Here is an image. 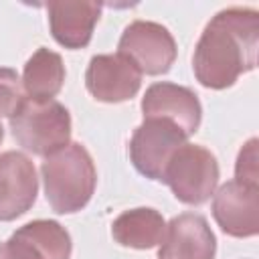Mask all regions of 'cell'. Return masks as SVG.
I'll return each instance as SVG.
<instances>
[{
    "instance_id": "obj_4",
    "label": "cell",
    "mask_w": 259,
    "mask_h": 259,
    "mask_svg": "<svg viewBox=\"0 0 259 259\" xmlns=\"http://www.w3.org/2000/svg\"><path fill=\"white\" fill-rule=\"evenodd\" d=\"M162 182L184 204L206 202L219 184V162L214 154L198 144H182L170 158Z\"/></svg>"
},
{
    "instance_id": "obj_15",
    "label": "cell",
    "mask_w": 259,
    "mask_h": 259,
    "mask_svg": "<svg viewBox=\"0 0 259 259\" xmlns=\"http://www.w3.org/2000/svg\"><path fill=\"white\" fill-rule=\"evenodd\" d=\"M20 231L36 243L45 259H69L71 257V237L67 229L57 221H30L20 227Z\"/></svg>"
},
{
    "instance_id": "obj_1",
    "label": "cell",
    "mask_w": 259,
    "mask_h": 259,
    "mask_svg": "<svg viewBox=\"0 0 259 259\" xmlns=\"http://www.w3.org/2000/svg\"><path fill=\"white\" fill-rule=\"evenodd\" d=\"M259 47V12L253 8H225L204 26L192 57V71L200 85L227 89L255 69Z\"/></svg>"
},
{
    "instance_id": "obj_12",
    "label": "cell",
    "mask_w": 259,
    "mask_h": 259,
    "mask_svg": "<svg viewBox=\"0 0 259 259\" xmlns=\"http://www.w3.org/2000/svg\"><path fill=\"white\" fill-rule=\"evenodd\" d=\"M49 24L53 38L65 49H83L93 36V28L101 16L99 2H49Z\"/></svg>"
},
{
    "instance_id": "obj_11",
    "label": "cell",
    "mask_w": 259,
    "mask_h": 259,
    "mask_svg": "<svg viewBox=\"0 0 259 259\" xmlns=\"http://www.w3.org/2000/svg\"><path fill=\"white\" fill-rule=\"evenodd\" d=\"M217 239L206 219L196 212L174 217L164 231L158 259H214Z\"/></svg>"
},
{
    "instance_id": "obj_17",
    "label": "cell",
    "mask_w": 259,
    "mask_h": 259,
    "mask_svg": "<svg viewBox=\"0 0 259 259\" xmlns=\"http://www.w3.org/2000/svg\"><path fill=\"white\" fill-rule=\"evenodd\" d=\"M235 180L251 186H259V168H257V138H251L237 156Z\"/></svg>"
},
{
    "instance_id": "obj_10",
    "label": "cell",
    "mask_w": 259,
    "mask_h": 259,
    "mask_svg": "<svg viewBox=\"0 0 259 259\" xmlns=\"http://www.w3.org/2000/svg\"><path fill=\"white\" fill-rule=\"evenodd\" d=\"M144 117H162L176 123L186 136H192L202 119L198 95L176 83H152L142 97Z\"/></svg>"
},
{
    "instance_id": "obj_19",
    "label": "cell",
    "mask_w": 259,
    "mask_h": 259,
    "mask_svg": "<svg viewBox=\"0 0 259 259\" xmlns=\"http://www.w3.org/2000/svg\"><path fill=\"white\" fill-rule=\"evenodd\" d=\"M2 138H4V127H2V123H0V142H2Z\"/></svg>"
},
{
    "instance_id": "obj_13",
    "label": "cell",
    "mask_w": 259,
    "mask_h": 259,
    "mask_svg": "<svg viewBox=\"0 0 259 259\" xmlns=\"http://www.w3.org/2000/svg\"><path fill=\"white\" fill-rule=\"evenodd\" d=\"M166 231L164 217L156 208H132L121 212L111 225V237L121 247L152 249L162 243Z\"/></svg>"
},
{
    "instance_id": "obj_3",
    "label": "cell",
    "mask_w": 259,
    "mask_h": 259,
    "mask_svg": "<svg viewBox=\"0 0 259 259\" xmlns=\"http://www.w3.org/2000/svg\"><path fill=\"white\" fill-rule=\"evenodd\" d=\"M10 130L18 146L34 156L47 158L69 144L71 115L69 109L55 99H26L22 107L10 117Z\"/></svg>"
},
{
    "instance_id": "obj_16",
    "label": "cell",
    "mask_w": 259,
    "mask_h": 259,
    "mask_svg": "<svg viewBox=\"0 0 259 259\" xmlns=\"http://www.w3.org/2000/svg\"><path fill=\"white\" fill-rule=\"evenodd\" d=\"M24 101L26 93L18 73L10 67H0V117H12Z\"/></svg>"
},
{
    "instance_id": "obj_14",
    "label": "cell",
    "mask_w": 259,
    "mask_h": 259,
    "mask_svg": "<svg viewBox=\"0 0 259 259\" xmlns=\"http://www.w3.org/2000/svg\"><path fill=\"white\" fill-rule=\"evenodd\" d=\"M65 83V65L59 53L40 47L24 65L22 87L30 101H51Z\"/></svg>"
},
{
    "instance_id": "obj_5",
    "label": "cell",
    "mask_w": 259,
    "mask_h": 259,
    "mask_svg": "<svg viewBox=\"0 0 259 259\" xmlns=\"http://www.w3.org/2000/svg\"><path fill=\"white\" fill-rule=\"evenodd\" d=\"M186 138L188 136L168 119L144 117L130 140V160L142 176L162 182L172 154L186 144Z\"/></svg>"
},
{
    "instance_id": "obj_9",
    "label": "cell",
    "mask_w": 259,
    "mask_h": 259,
    "mask_svg": "<svg viewBox=\"0 0 259 259\" xmlns=\"http://www.w3.org/2000/svg\"><path fill=\"white\" fill-rule=\"evenodd\" d=\"M38 178L32 160L22 152L0 154V221L22 217L36 200Z\"/></svg>"
},
{
    "instance_id": "obj_7",
    "label": "cell",
    "mask_w": 259,
    "mask_h": 259,
    "mask_svg": "<svg viewBox=\"0 0 259 259\" xmlns=\"http://www.w3.org/2000/svg\"><path fill=\"white\" fill-rule=\"evenodd\" d=\"M212 217L223 233L247 239L259 233V186L225 182L212 198Z\"/></svg>"
},
{
    "instance_id": "obj_8",
    "label": "cell",
    "mask_w": 259,
    "mask_h": 259,
    "mask_svg": "<svg viewBox=\"0 0 259 259\" xmlns=\"http://www.w3.org/2000/svg\"><path fill=\"white\" fill-rule=\"evenodd\" d=\"M85 85L93 99L103 103H121L136 97L140 91L142 73L119 53L95 55L89 61Z\"/></svg>"
},
{
    "instance_id": "obj_18",
    "label": "cell",
    "mask_w": 259,
    "mask_h": 259,
    "mask_svg": "<svg viewBox=\"0 0 259 259\" xmlns=\"http://www.w3.org/2000/svg\"><path fill=\"white\" fill-rule=\"evenodd\" d=\"M0 259H45V255L36 243L18 229L8 241L0 243Z\"/></svg>"
},
{
    "instance_id": "obj_6",
    "label": "cell",
    "mask_w": 259,
    "mask_h": 259,
    "mask_svg": "<svg viewBox=\"0 0 259 259\" xmlns=\"http://www.w3.org/2000/svg\"><path fill=\"white\" fill-rule=\"evenodd\" d=\"M117 53L123 55L140 73H168L176 59V40L172 32L152 20H134L125 26Z\"/></svg>"
},
{
    "instance_id": "obj_2",
    "label": "cell",
    "mask_w": 259,
    "mask_h": 259,
    "mask_svg": "<svg viewBox=\"0 0 259 259\" xmlns=\"http://www.w3.org/2000/svg\"><path fill=\"white\" fill-rule=\"evenodd\" d=\"M40 174L47 202L59 214L81 210L91 200L97 184V170L91 154L85 146L75 142L47 156Z\"/></svg>"
}]
</instances>
